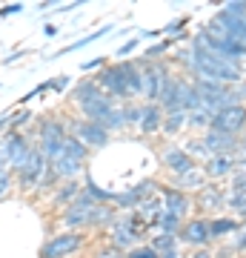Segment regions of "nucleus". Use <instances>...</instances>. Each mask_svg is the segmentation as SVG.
I'll return each instance as SVG.
<instances>
[{"label":"nucleus","instance_id":"nucleus-1","mask_svg":"<svg viewBox=\"0 0 246 258\" xmlns=\"http://www.w3.org/2000/svg\"><path fill=\"white\" fill-rule=\"evenodd\" d=\"M195 55H192V69L201 75L203 81H237V75H240V66L237 60L232 57H223L218 52H212V49H192Z\"/></svg>","mask_w":246,"mask_h":258},{"label":"nucleus","instance_id":"nucleus-2","mask_svg":"<svg viewBox=\"0 0 246 258\" xmlns=\"http://www.w3.org/2000/svg\"><path fill=\"white\" fill-rule=\"evenodd\" d=\"M86 155H89V147H86V144H80L74 135H69V138H66V147H63V155L57 158V161H52V169L57 172V178L74 181V175L83 169Z\"/></svg>","mask_w":246,"mask_h":258},{"label":"nucleus","instance_id":"nucleus-3","mask_svg":"<svg viewBox=\"0 0 246 258\" xmlns=\"http://www.w3.org/2000/svg\"><path fill=\"white\" fill-rule=\"evenodd\" d=\"M66 126L60 123V120L49 118L40 123V144H37V149L46 155V161L52 164V161H57V158L63 155V147H66Z\"/></svg>","mask_w":246,"mask_h":258},{"label":"nucleus","instance_id":"nucleus-4","mask_svg":"<svg viewBox=\"0 0 246 258\" xmlns=\"http://www.w3.org/2000/svg\"><path fill=\"white\" fill-rule=\"evenodd\" d=\"M32 152H35V147L26 141V135H20V132L6 135V166H9V169L20 172V169L29 164Z\"/></svg>","mask_w":246,"mask_h":258},{"label":"nucleus","instance_id":"nucleus-5","mask_svg":"<svg viewBox=\"0 0 246 258\" xmlns=\"http://www.w3.org/2000/svg\"><path fill=\"white\" fill-rule=\"evenodd\" d=\"M80 244H83L80 232H60V235L49 238L43 247H40V258H63V255H72Z\"/></svg>","mask_w":246,"mask_h":258},{"label":"nucleus","instance_id":"nucleus-6","mask_svg":"<svg viewBox=\"0 0 246 258\" xmlns=\"http://www.w3.org/2000/svg\"><path fill=\"white\" fill-rule=\"evenodd\" d=\"M246 123V109L240 103L235 106H226V109H220L215 118H212V132H223V135H235L237 129H243Z\"/></svg>","mask_w":246,"mask_h":258},{"label":"nucleus","instance_id":"nucleus-7","mask_svg":"<svg viewBox=\"0 0 246 258\" xmlns=\"http://www.w3.org/2000/svg\"><path fill=\"white\" fill-rule=\"evenodd\" d=\"M98 86H103L109 98H129V83H126V69H123V63L112 66V69H103L101 78H98Z\"/></svg>","mask_w":246,"mask_h":258},{"label":"nucleus","instance_id":"nucleus-8","mask_svg":"<svg viewBox=\"0 0 246 258\" xmlns=\"http://www.w3.org/2000/svg\"><path fill=\"white\" fill-rule=\"evenodd\" d=\"M95 207H98V204L92 201L86 192H80L77 195V201L66 207L63 224L66 227H86V224H92V212H95Z\"/></svg>","mask_w":246,"mask_h":258},{"label":"nucleus","instance_id":"nucleus-9","mask_svg":"<svg viewBox=\"0 0 246 258\" xmlns=\"http://www.w3.org/2000/svg\"><path fill=\"white\" fill-rule=\"evenodd\" d=\"M83 115H86V120H92V123H101L103 129H106V120H109V115L115 109H118V103H115V98H109L106 92H101L98 98H92V101H86L80 106Z\"/></svg>","mask_w":246,"mask_h":258},{"label":"nucleus","instance_id":"nucleus-10","mask_svg":"<svg viewBox=\"0 0 246 258\" xmlns=\"http://www.w3.org/2000/svg\"><path fill=\"white\" fill-rule=\"evenodd\" d=\"M72 135L86 147H106L109 144V129H103L101 123H92V120L72 123Z\"/></svg>","mask_w":246,"mask_h":258},{"label":"nucleus","instance_id":"nucleus-11","mask_svg":"<svg viewBox=\"0 0 246 258\" xmlns=\"http://www.w3.org/2000/svg\"><path fill=\"white\" fill-rule=\"evenodd\" d=\"M46 166H49L46 155L35 147V152H32V158H29V164L18 172L20 186H37V184H40V178H43V172H46Z\"/></svg>","mask_w":246,"mask_h":258},{"label":"nucleus","instance_id":"nucleus-12","mask_svg":"<svg viewBox=\"0 0 246 258\" xmlns=\"http://www.w3.org/2000/svg\"><path fill=\"white\" fill-rule=\"evenodd\" d=\"M143 98H149V101H160V92H163L166 81H169V75H166V69H160V66H146L143 69Z\"/></svg>","mask_w":246,"mask_h":258},{"label":"nucleus","instance_id":"nucleus-13","mask_svg":"<svg viewBox=\"0 0 246 258\" xmlns=\"http://www.w3.org/2000/svg\"><path fill=\"white\" fill-rule=\"evenodd\" d=\"M203 147H206V152H209L212 158L229 155V149L235 147V141H232V135H223V132H209V135L203 138Z\"/></svg>","mask_w":246,"mask_h":258},{"label":"nucleus","instance_id":"nucleus-14","mask_svg":"<svg viewBox=\"0 0 246 258\" xmlns=\"http://www.w3.org/2000/svg\"><path fill=\"white\" fill-rule=\"evenodd\" d=\"M163 164L169 166V169H175L178 175H186V172H192V158L189 152H183V149H166L163 152Z\"/></svg>","mask_w":246,"mask_h":258},{"label":"nucleus","instance_id":"nucleus-15","mask_svg":"<svg viewBox=\"0 0 246 258\" xmlns=\"http://www.w3.org/2000/svg\"><path fill=\"white\" fill-rule=\"evenodd\" d=\"M186 210H189V198H186L183 192H178V189H166L163 192V212L181 218Z\"/></svg>","mask_w":246,"mask_h":258},{"label":"nucleus","instance_id":"nucleus-16","mask_svg":"<svg viewBox=\"0 0 246 258\" xmlns=\"http://www.w3.org/2000/svg\"><path fill=\"white\" fill-rule=\"evenodd\" d=\"M137 221L140 224H157L160 221V215H163V210H160V201L157 198H149V201H143L140 207L135 210Z\"/></svg>","mask_w":246,"mask_h":258},{"label":"nucleus","instance_id":"nucleus-17","mask_svg":"<svg viewBox=\"0 0 246 258\" xmlns=\"http://www.w3.org/2000/svg\"><path fill=\"white\" fill-rule=\"evenodd\" d=\"M123 69H126V83H129V98H135V95H143V69H140V63H123Z\"/></svg>","mask_w":246,"mask_h":258},{"label":"nucleus","instance_id":"nucleus-18","mask_svg":"<svg viewBox=\"0 0 246 258\" xmlns=\"http://www.w3.org/2000/svg\"><path fill=\"white\" fill-rule=\"evenodd\" d=\"M183 241L186 244H206L209 241V224L206 221H189L183 230Z\"/></svg>","mask_w":246,"mask_h":258},{"label":"nucleus","instance_id":"nucleus-19","mask_svg":"<svg viewBox=\"0 0 246 258\" xmlns=\"http://www.w3.org/2000/svg\"><path fill=\"white\" fill-rule=\"evenodd\" d=\"M98 95H101V86H98L95 81H80V83H77V86L72 89V101H77V103L83 106L86 101L98 98Z\"/></svg>","mask_w":246,"mask_h":258},{"label":"nucleus","instance_id":"nucleus-20","mask_svg":"<svg viewBox=\"0 0 246 258\" xmlns=\"http://www.w3.org/2000/svg\"><path fill=\"white\" fill-rule=\"evenodd\" d=\"M163 123V112H160V106H143V120H140V129L143 132H155L157 126Z\"/></svg>","mask_w":246,"mask_h":258},{"label":"nucleus","instance_id":"nucleus-21","mask_svg":"<svg viewBox=\"0 0 246 258\" xmlns=\"http://www.w3.org/2000/svg\"><path fill=\"white\" fill-rule=\"evenodd\" d=\"M232 166H235V161L229 155H215L209 164H206V175L220 178V175H226V172H232Z\"/></svg>","mask_w":246,"mask_h":258},{"label":"nucleus","instance_id":"nucleus-22","mask_svg":"<svg viewBox=\"0 0 246 258\" xmlns=\"http://www.w3.org/2000/svg\"><path fill=\"white\" fill-rule=\"evenodd\" d=\"M77 195H80V184H77V181H66V184L55 192V204H66V207H69V204L77 201Z\"/></svg>","mask_w":246,"mask_h":258},{"label":"nucleus","instance_id":"nucleus-23","mask_svg":"<svg viewBox=\"0 0 246 258\" xmlns=\"http://www.w3.org/2000/svg\"><path fill=\"white\" fill-rule=\"evenodd\" d=\"M226 232H237V221L232 218H218L209 224V235H226Z\"/></svg>","mask_w":246,"mask_h":258},{"label":"nucleus","instance_id":"nucleus-24","mask_svg":"<svg viewBox=\"0 0 246 258\" xmlns=\"http://www.w3.org/2000/svg\"><path fill=\"white\" fill-rule=\"evenodd\" d=\"M29 120H32V112L29 109H18V112H12V120H9V129H6V135H15L20 126H26Z\"/></svg>","mask_w":246,"mask_h":258},{"label":"nucleus","instance_id":"nucleus-25","mask_svg":"<svg viewBox=\"0 0 246 258\" xmlns=\"http://www.w3.org/2000/svg\"><path fill=\"white\" fill-rule=\"evenodd\" d=\"M106 32H109V26H103V29H98V32H92V35L80 37V40H74L72 46H66V49H60V52H57V55H63V52H74V49H80V46H86V43H95V40H98V37H103V35H106Z\"/></svg>","mask_w":246,"mask_h":258},{"label":"nucleus","instance_id":"nucleus-26","mask_svg":"<svg viewBox=\"0 0 246 258\" xmlns=\"http://www.w3.org/2000/svg\"><path fill=\"white\" fill-rule=\"evenodd\" d=\"M152 249H155L157 255H160V252H172V249H175V235L157 232V235H155V241H152Z\"/></svg>","mask_w":246,"mask_h":258},{"label":"nucleus","instance_id":"nucleus-27","mask_svg":"<svg viewBox=\"0 0 246 258\" xmlns=\"http://www.w3.org/2000/svg\"><path fill=\"white\" fill-rule=\"evenodd\" d=\"M83 192L89 195L95 204H98V201H115V195H118V192H106V189H101V186H95V181H89Z\"/></svg>","mask_w":246,"mask_h":258},{"label":"nucleus","instance_id":"nucleus-28","mask_svg":"<svg viewBox=\"0 0 246 258\" xmlns=\"http://www.w3.org/2000/svg\"><path fill=\"white\" fill-rule=\"evenodd\" d=\"M189 118V112H169V118H166V123H163V129L166 132H178V129L183 126V120Z\"/></svg>","mask_w":246,"mask_h":258},{"label":"nucleus","instance_id":"nucleus-29","mask_svg":"<svg viewBox=\"0 0 246 258\" xmlns=\"http://www.w3.org/2000/svg\"><path fill=\"white\" fill-rule=\"evenodd\" d=\"M178 224H181V218H178V215H169V212H163V215H160V221H157V227H160V232H166V235H175Z\"/></svg>","mask_w":246,"mask_h":258},{"label":"nucleus","instance_id":"nucleus-30","mask_svg":"<svg viewBox=\"0 0 246 258\" xmlns=\"http://www.w3.org/2000/svg\"><path fill=\"white\" fill-rule=\"evenodd\" d=\"M220 201H223V198H220V192H218V189H212V186L201 192V204L206 207V210H215V207H220Z\"/></svg>","mask_w":246,"mask_h":258},{"label":"nucleus","instance_id":"nucleus-31","mask_svg":"<svg viewBox=\"0 0 246 258\" xmlns=\"http://www.w3.org/2000/svg\"><path fill=\"white\" fill-rule=\"evenodd\" d=\"M209 120H212V115L203 109V106H198V109L189 112V123H192V126H206Z\"/></svg>","mask_w":246,"mask_h":258},{"label":"nucleus","instance_id":"nucleus-32","mask_svg":"<svg viewBox=\"0 0 246 258\" xmlns=\"http://www.w3.org/2000/svg\"><path fill=\"white\" fill-rule=\"evenodd\" d=\"M123 115H126L129 123H140V120H143V106H135V103H129V106H123Z\"/></svg>","mask_w":246,"mask_h":258},{"label":"nucleus","instance_id":"nucleus-33","mask_svg":"<svg viewBox=\"0 0 246 258\" xmlns=\"http://www.w3.org/2000/svg\"><path fill=\"white\" fill-rule=\"evenodd\" d=\"M203 184V172H186V175H181V186H201Z\"/></svg>","mask_w":246,"mask_h":258},{"label":"nucleus","instance_id":"nucleus-34","mask_svg":"<svg viewBox=\"0 0 246 258\" xmlns=\"http://www.w3.org/2000/svg\"><path fill=\"white\" fill-rule=\"evenodd\" d=\"M9 186H12V169L6 164H0V195L6 192Z\"/></svg>","mask_w":246,"mask_h":258},{"label":"nucleus","instance_id":"nucleus-35","mask_svg":"<svg viewBox=\"0 0 246 258\" xmlns=\"http://www.w3.org/2000/svg\"><path fill=\"white\" fill-rule=\"evenodd\" d=\"M126 258H160V255H157V252H155L152 247H135Z\"/></svg>","mask_w":246,"mask_h":258},{"label":"nucleus","instance_id":"nucleus-36","mask_svg":"<svg viewBox=\"0 0 246 258\" xmlns=\"http://www.w3.org/2000/svg\"><path fill=\"white\" fill-rule=\"evenodd\" d=\"M69 81H72V78H69V75H63V78H55V81H46V83H49V89H55V92H63L66 86H69Z\"/></svg>","mask_w":246,"mask_h":258},{"label":"nucleus","instance_id":"nucleus-37","mask_svg":"<svg viewBox=\"0 0 246 258\" xmlns=\"http://www.w3.org/2000/svg\"><path fill=\"white\" fill-rule=\"evenodd\" d=\"M166 49H169V40H163V43H155V46H149V49H146V55H149V57H157V55H163Z\"/></svg>","mask_w":246,"mask_h":258},{"label":"nucleus","instance_id":"nucleus-38","mask_svg":"<svg viewBox=\"0 0 246 258\" xmlns=\"http://www.w3.org/2000/svg\"><path fill=\"white\" fill-rule=\"evenodd\" d=\"M183 26H186V20H183V18H178V20H172L169 26H163V32H166V35H178V32H181Z\"/></svg>","mask_w":246,"mask_h":258},{"label":"nucleus","instance_id":"nucleus-39","mask_svg":"<svg viewBox=\"0 0 246 258\" xmlns=\"http://www.w3.org/2000/svg\"><path fill=\"white\" fill-rule=\"evenodd\" d=\"M20 9H23V3H12V6H3V9H0V18H9V15H18Z\"/></svg>","mask_w":246,"mask_h":258},{"label":"nucleus","instance_id":"nucleus-40","mask_svg":"<svg viewBox=\"0 0 246 258\" xmlns=\"http://www.w3.org/2000/svg\"><path fill=\"white\" fill-rule=\"evenodd\" d=\"M137 46V40H129V43H123V46L118 49V57H126V55H132V49Z\"/></svg>","mask_w":246,"mask_h":258},{"label":"nucleus","instance_id":"nucleus-41","mask_svg":"<svg viewBox=\"0 0 246 258\" xmlns=\"http://www.w3.org/2000/svg\"><path fill=\"white\" fill-rule=\"evenodd\" d=\"M98 258H126V255H120V249H106V252H101Z\"/></svg>","mask_w":246,"mask_h":258},{"label":"nucleus","instance_id":"nucleus-42","mask_svg":"<svg viewBox=\"0 0 246 258\" xmlns=\"http://www.w3.org/2000/svg\"><path fill=\"white\" fill-rule=\"evenodd\" d=\"M0 164H6V135H0Z\"/></svg>","mask_w":246,"mask_h":258},{"label":"nucleus","instance_id":"nucleus-43","mask_svg":"<svg viewBox=\"0 0 246 258\" xmlns=\"http://www.w3.org/2000/svg\"><path fill=\"white\" fill-rule=\"evenodd\" d=\"M9 120H12V112H3L0 115V129H9Z\"/></svg>","mask_w":246,"mask_h":258},{"label":"nucleus","instance_id":"nucleus-44","mask_svg":"<svg viewBox=\"0 0 246 258\" xmlns=\"http://www.w3.org/2000/svg\"><path fill=\"white\" fill-rule=\"evenodd\" d=\"M95 66H103V60L98 57V60H86V63L80 66V69H95Z\"/></svg>","mask_w":246,"mask_h":258},{"label":"nucleus","instance_id":"nucleus-45","mask_svg":"<svg viewBox=\"0 0 246 258\" xmlns=\"http://www.w3.org/2000/svg\"><path fill=\"white\" fill-rule=\"evenodd\" d=\"M43 32H46L49 37H52V35H57V26H52V23H46V26H43Z\"/></svg>","mask_w":246,"mask_h":258},{"label":"nucleus","instance_id":"nucleus-46","mask_svg":"<svg viewBox=\"0 0 246 258\" xmlns=\"http://www.w3.org/2000/svg\"><path fill=\"white\" fill-rule=\"evenodd\" d=\"M20 55H23V49H20V52H15V55H9V57H6V60H3V63H12V60H18Z\"/></svg>","mask_w":246,"mask_h":258},{"label":"nucleus","instance_id":"nucleus-47","mask_svg":"<svg viewBox=\"0 0 246 258\" xmlns=\"http://www.w3.org/2000/svg\"><path fill=\"white\" fill-rule=\"evenodd\" d=\"M160 258H178V252H175V249H172V252H163V255H160Z\"/></svg>","mask_w":246,"mask_h":258},{"label":"nucleus","instance_id":"nucleus-48","mask_svg":"<svg viewBox=\"0 0 246 258\" xmlns=\"http://www.w3.org/2000/svg\"><path fill=\"white\" fill-rule=\"evenodd\" d=\"M195 258H209V252H198V255H195Z\"/></svg>","mask_w":246,"mask_h":258},{"label":"nucleus","instance_id":"nucleus-49","mask_svg":"<svg viewBox=\"0 0 246 258\" xmlns=\"http://www.w3.org/2000/svg\"><path fill=\"white\" fill-rule=\"evenodd\" d=\"M243 166H246V155H243Z\"/></svg>","mask_w":246,"mask_h":258},{"label":"nucleus","instance_id":"nucleus-50","mask_svg":"<svg viewBox=\"0 0 246 258\" xmlns=\"http://www.w3.org/2000/svg\"><path fill=\"white\" fill-rule=\"evenodd\" d=\"M243 218H246V215H243Z\"/></svg>","mask_w":246,"mask_h":258}]
</instances>
